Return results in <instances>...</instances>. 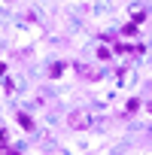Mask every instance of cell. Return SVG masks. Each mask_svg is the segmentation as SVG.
<instances>
[{
	"label": "cell",
	"instance_id": "6da1fadb",
	"mask_svg": "<svg viewBox=\"0 0 152 155\" xmlns=\"http://www.w3.org/2000/svg\"><path fill=\"white\" fill-rule=\"evenodd\" d=\"M67 125H70V128H76V131H85V128L91 125V116H88L85 110H73V113L67 116Z\"/></svg>",
	"mask_w": 152,
	"mask_h": 155
},
{
	"label": "cell",
	"instance_id": "7a4b0ae2",
	"mask_svg": "<svg viewBox=\"0 0 152 155\" xmlns=\"http://www.w3.org/2000/svg\"><path fill=\"white\" fill-rule=\"evenodd\" d=\"M76 76H82L85 82H97V79H101L97 67H91V64H76Z\"/></svg>",
	"mask_w": 152,
	"mask_h": 155
},
{
	"label": "cell",
	"instance_id": "3957f363",
	"mask_svg": "<svg viewBox=\"0 0 152 155\" xmlns=\"http://www.w3.org/2000/svg\"><path fill=\"white\" fill-rule=\"evenodd\" d=\"M18 125H21L25 131H34V119H31L28 113H18Z\"/></svg>",
	"mask_w": 152,
	"mask_h": 155
},
{
	"label": "cell",
	"instance_id": "277c9868",
	"mask_svg": "<svg viewBox=\"0 0 152 155\" xmlns=\"http://www.w3.org/2000/svg\"><path fill=\"white\" fill-rule=\"evenodd\" d=\"M140 110V101H128L125 104V116H131V113H137Z\"/></svg>",
	"mask_w": 152,
	"mask_h": 155
},
{
	"label": "cell",
	"instance_id": "5b68a950",
	"mask_svg": "<svg viewBox=\"0 0 152 155\" xmlns=\"http://www.w3.org/2000/svg\"><path fill=\"white\" fill-rule=\"evenodd\" d=\"M122 34H125V37H134V34H137V21H131V25H125V28H122Z\"/></svg>",
	"mask_w": 152,
	"mask_h": 155
},
{
	"label": "cell",
	"instance_id": "8992f818",
	"mask_svg": "<svg viewBox=\"0 0 152 155\" xmlns=\"http://www.w3.org/2000/svg\"><path fill=\"white\" fill-rule=\"evenodd\" d=\"M97 58H101V61H107V58H113V49H107V46H101V49H97Z\"/></svg>",
	"mask_w": 152,
	"mask_h": 155
},
{
	"label": "cell",
	"instance_id": "52a82bcc",
	"mask_svg": "<svg viewBox=\"0 0 152 155\" xmlns=\"http://www.w3.org/2000/svg\"><path fill=\"white\" fill-rule=\"evenodd\" d=\"M64 73V64H52V76H61Z\"/></svg>",
	"mask_w": 152,
	"mask_h": 155
},
{
	"label": "cell",
	"instance_id": "ba28073f",
	"mask_svg": "<svg viewBox=\"0 0 152 155\" xmlns=\"http://www.w3.org/2000/svg\"><path fill=\"white\" fill-rule=\"evenodd\" d=\"M3 70H6V67H3V61H0V76H3Z\"/></svg>",
	"mask_w": 152,
	"mask_h": 155
},
{
	"label": "cell",
	"instance_id": "9c48e42d",
	"mask_svg": "<svg viewBox=\"0 0 152 155\" xmlns=\"http://www.w3.org/2000/svg\"><path fill=\"white\" fill-rule=\"evenodd\" d=\"M149 113H152V101H149Z\"/></svg>",
	"mask_w": 152,
	"mask_h": 155
}]
</instances>
